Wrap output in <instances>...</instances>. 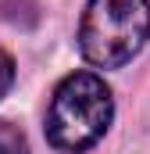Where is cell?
<instances>
[{
  "label": "cell",
  "instance_id": "cell-1",
  "mask_svg": "<svg viewBox=\"0 0 150 154\" xmlns=\"http://www.w3.org/2000/svg\"><path fill=\"white\" fill-rule=\"evenodd\" d=\"M114 118L111 86L97 72H72L57 82L46 108V143L61 154H82L104 140Z\"/></svg>",
  "mask_w": 150,
  "mask_h": 154
},
{
  "label": "cell",
  "instance_id": "cell-2",
  "mask_svg": "<svg viewBox=\"0 0 150 154\" xmlns=\"http://www.w3.org/2000/svg\"><path fill=\"white\" fill-rule=\"evenodd\" d=\"M150 36V0H89L79 18V54L93 68L129 65Z\"/></svg>",
  "mask_w": 150,
  "mask_h": 154
},
{
  "label": "cell",
  "instance_id": "cell-3",
  "mask_svg": "<svg viewBox=\"0 0 150 154\" xmlns=\"http://www.w3.org/2000/svg\"><path fill=\"white\" fill-rule=\"evenodd\" d=\"M0 18L18 29H32L39 22V4L36 0H0Z\"/></svg>",
  "mask_w": 150,
  "mask_h": 154
},
{
  "label": "cell",
  "instance_id": "cell-4",
  "mask_svg": "<svg viewBox=\"0 0 150 154\" xmlns=\"http://www.w3.org/2000/svg\"><path fill=\"white\" fill-rule=\"evenodd\" d=\"M0 154H29L25 133L14 122H7V118H0Z\"/></svg>",
  "mask_w": 150,
  "mask_h": 154
},
{
  "label": "cell",
  "instance_id": "cell-5",
  "mask_svg": "<svg viewBox=\"0 0 150 154\" xmlns=\"http://www.w3.org/2000/svg\"><path fill=\"white\" fill-rule=\"evenodd\" d=\"M14 86V57L0 47V100L7 97V90Z\"/></svg>",
  "mask_w": 150,
  "mask_h": 154
}]
</instances>
